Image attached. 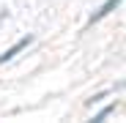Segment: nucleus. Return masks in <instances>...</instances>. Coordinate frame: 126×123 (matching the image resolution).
<instances>
[{"label":"nucleus","instance_id":"nucleus-1","mask_svg":"<svg viewBox=\"0 0 126 123\" xmlns=\"http://www.w3.org/2000/svg\"><path fill=\"white\" fill-rule=\"evenodd\" d=\"M30 41H33V36H25V38H19L14 47H8V49H6L3 55H0V63H8V60H14V57H16L19 52H22V49H25V47L30 44Z\"/></svg>","mask_w":126,"mask_h":123},{"label":"nucleus","instance_id":"nucleus-2","mask_svg":"<svg viewBox=\"0 0 126 123\" xmlns=\"http://www.w3.org/2000/svg\"><path fill=\"white\" fill-rule=\"evenodd\" d=\"M121 3H123V0H107V3H104V6H101V8H99V11L93 14V16L88 19V22L93 25V22H99V19H104V16H107V14H112V11H115V8H118Z\"/></svg>","mask_w":126,"mask_h":123},{"label":"nucleus","instance_id":"nucleus-3","mask_svg":"<svg viewBox=\"0 0 126 123\" xmlns=\"http://www.w3.org/2000/svg\"><path fill=\"white\" fill-rule=\"evenodd\" d=\"M115 107H118V104H110V107H104V109H101L99 115H93V120H104V118H107L110 112H115Z\"/></svg>","mask_w":126,"mask_h":123},{"label":"nucleus","instance_id":"nucleus-4","mask_svg":"<svg viewBox=\"0 0 126 123\" xmlns=\"http://www.w3.org/2000/svg\"><path fill=\"white\" fill-rule=\"evenodd\" d=\"M101 98H107V93H96V96H91L88 104H96V101H101Z\"/></svg>","mask_w":126,"mask_h":123}]
</instances>
